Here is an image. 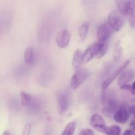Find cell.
Listing matches in <instances>:
<instances>
[{"label":"cell","mask_w":135,"mask_h":135,"mask_svg":"<svg viewBox=\"0 0 135 135\" xmlns=\"http://www.w3.org/2000/svg\"><path fill=\"white\" fill-rule=\"evenodd\" d=\"M102 100L104 104L102 113L107 116L114 115L115 112L119 108L117 99L112 95H107L106 93L104 92Z\"/></svg>","instance_id":"6da1fadb"},{"label":"cell","mask_w":135,"mask_h":135,"mask_svg":"<svg viewBox=\"0 0 135 135\" xmlns=\"http://www.w3.org/2000/svg\"><path fill=\"white\" fill-rule=\"evenodd\" d=\"M125 23L122 15L117 11L111 12L108 17V24L113 31L119 32Z\"/></svg>","instance_id":"7a4b0ae2"},{"label":"cell","mask_w":135,"mask_h":135,"mask_svg":"<svg viewBox=\"0 0 135 135\" xmlns=\"http://www.w3.org/2000/svg\"><path fill=\"white\" fill-rule=\"evenodd\" d=\"M118 12L122 15L132 16L134 13V4L132 0H115Z\"/></svg>","instance_id":"3957f363"},{"label":"cell","mask_w":135,"mask_h":135,"mask_svg":"<svg viewBox=\"0 0 135 135\" xmlns=\"http://www.w3.org/2000/svg\"><path fill=\"white\" fill-rule=\"evenodd\" d=\"M129 63H130V61L129 60H127L125 61H124L118 68L116 69L112 73L111 76H109L108 79H105V80L102 82L101 85V88L102 89L103 91L106 90L107 88L111 84L113 83V80H115V78H117V76L118 75H121L123 72L124 70L127 67V66L129 65Z\"/></svg>","instance_id":"277c9868"},{"label":"cell","mask_w":135,"mask_h":135,"mask_svg":"<svg viewBox=\"0 0 135 135\" xmlns=\"http://www.w3.org/2000/svg\"><path fill=\"white\" fill-rule=\"evenodd\" d=\"M88 72L84 69H79L76 70L71 79V86L73 89L79 88L88 77Z\"/></svg>","instance_id":"5b68a950"},{"label":"cell","mask_w":135,"mask_h":135,"mask_svg":"<svg viewBox=\"0 0 135 135\" xmlns=\"http://www.w3.org/2000/svg\"><path fill=\"white\" fill-rule=\"evenodd\" d=\"M90 124L92 127H93L98 131L101 132L105 134H107L108 133L109 127L105 125L104 117L100 115V114L96 113L92 116L90 119Z\"/></svg>","instance_id":"8992f818"},{"label":"cell","mask_w":135,"mask_h":135,"mask_svg":"<svg viewBox=\"0 0 135 135\" xmlns=\"http://www.w3.org/2000/svg\"><path fill=\"white\" fill-rule=\"evenodd\" d=\"M113 30L108 23H103L98 27L97 30V38L99 42H107L112 35Z\"/></svg>","instance_id":"52a82bcc"},{"label":"cell","mask_w":135,"mask_h":135,"mask_svg":"<svg viewBox=\"0 0 135 135\" xmlns=\"http://www.w3.org/2000/svg\"><path fill=\"white\" fill-rule=\"evenodd\" d=\"M129 113L128 108L124 104L119 106V109L113 115V119L117 123L120 124H124L128 121L129 119Z\"/></svg>","instance_id":"ba28073f"},{"label":"cell","mask_w":135,"mask_h":135,"mask_svg":"<svg viewBox=\"0 0 135 135\" xmlns=\"http://www.w3.org/2000/svg\"><path fill=\"white\" fill-rule=\"evenodd\" d=\"M71 40V36H70V33L66 29H63L60 30L57 34L56 40L57 44L61 48H65L69 46Z\"/></svg>","instance_id":"9c48e42d"},{"label":"cell","mask_w":135,"mask_h":135,"mask_svg":"<svg viewBox=\"0 0 135 135\" xmlns=\"http://www.w3.org/2000/svg\"><path fill=\"white\" fill-rule=\"evenodd\" d=\"M57 102L58 111L60 113H63L67 110L69 105V96L67 94L63 92H59L57 94Z\"/></svg>","instance_id":"30bf717a"},{"label":"cell","mask_w":135,"mask_h":135,"mask_svg":"<svg viewBox=\"0 0 135 135\" xmlns=\"http://www.w3.org/2000/svg\"><path fill=\"white\" fill-rule=\"evenodd\" d=\"M134 78V73L132 70H127L120 75L118 79V84L119 86L128 84Z\"/></svg>","instance_id":"8fae6325"},{"label":"cell","mask_w":135,"mask_h":135,"mask_svg":"<svg viewBox=\"0 0 135 135\" xmlns=\"http://www.w3.org/2000/svg\"><path fill=\"white\" fill-rule=\"evenodd\" d=\"M94 44V46L96 57L98 59L102 57L106 54L108 50V45L107 42H95Z\"/></svg>","instance_id":"7c38bea8"},{"label":"cell","mask_w":135,"mask_h":135,"mask_svg":"<svg viewBox=\"0 0 135 135\" xmlns=\"http://www.w3.org/2000/svg\"><path fill=\"white\" fill-rule=\"evenodd\" d=\"M94 57H96V54H95L94 44H91L90 46H89L87 47V49L85 50L84 54H83V57H82L83 63H88Z\"/></svg>","instance_id":"4fadbf2b"},{"label":"cell","mask_w":135,"mask_h":135,"mask_svg":"<svg viewBox=\"0 0 135 135\" xmlns=\"http://www.w3.org/2000/svg\"><path fill=\"white\" fill-rule=\"evenodd\" d=\"M83 53L80 50H76L73 54L72 60V66L74 69L76 70L80 69V66L83 64Z\"/></svg>","instance_id":"5bb4252c"},{"label":"cell","mask_w":135,"mask_h":135,"mask_svg":"<svg viewBox=\"0 0 135 135\" xmlns=\"http://www.w3.org/2000/svg\"><path fill=\"white\" fill-rule=\"evenodd\" d=\"M21 96V105L24 107H29L32 105L33 101V98L31 95L24 91H21L20 92Z\"/></svg>","instance_id":"9a60e30c"},{"label":"cell","mask_w":135,"mask_h":135,"mask_svg":"<svg viewBox=\"0 0 135 135\" xmlns=\"http://www.w3.org/2000/svg\"><path fill=\"white\" fill-rule=\"evenodd\" d=\"M34 50L32 47H29L25 50L24 53V59L26 65H30L34 62Z\"/></svg>","instance_id":"2e32d148"},{"label":"cell","mask_w":135,"mask_h":135,"mask_svg":"<svg viewBox=\"0 0 135 135\" xmlns=\"http://www.w3.org/2000/svg\"><path fill=\"white\" fill-rule=\"evenodd\" d=\"M90 28V22H85L81 25V26L79 27V36L80 37V39L81 41L85 40L87 34H88V30Z\"/></svg>","instance_id":"e0dca14e"},{"label":"cell","mask_w":135,"mask_h":135,"mask_svg":"<svg viewBox=\"0 0 135 135\" xmlns=\"http://www.w3.org/2000/svg\"><path fill=\"white\" fill-rule=\"evenodd\" d=\"M76 127V123L75 121L70 122L67 125L64 131L61 135H73Z\"/></svg>","instance_id":"ac0fdd59"},{"label":"cell","mask_w":135,"mask_h":135,"mask_svg":"<svg viewBox=\"0 0 135 135\" xmlns=\"http://www.w3.org/2000/svg\"><path fill=\"white\" fill-rule=\"evenodd\" d=\"M122 47L120 42H118L117 44L115 46L114 51H113V59L115 61H118L121 58L122 55Z\"/></svg>","instance_id":"d6986e66"},{"label":"cell","mask_w":135,"mask_h":135,"mask_svg":"<svg viewBox=\"0 0 135 135\" xmlns=\"http://www.w3.org/2000/svg\"><path fill=\"white\" fill-rule=\"evenodd\" d=\"M8 21L6 16L3 15H0V38L3 34V32L7 28Z\"/></svg>","instance_id":"ffe728a7"},{"label":"cell","mask_w":135,"mask_h":135,"mask_svg":"<svg viewBox=\"0 0 135 135\" xmlns=\"http://www.w3.org/2000/svg\"><path fill=\"white\" fill-rule=\"evenodd\" d=\"M121 128L117 125H112L109 127L107 135H120L121 133Z\"/></svg>","instance_id":"44dd1931"},{"label":"cell","mask_w":135,"mask_h":135,"mask_svg":"<svg viewBox=\"0 0 135 135\" xmlns=\"http://www.w3.org/2000/svg\"><path fill=\"white\" fill-rule=\"evenodd\" d=\"M120 89L123 90H127L130 92L131 94L135 95V90L134 88H133L132 86L129 85V84H125V85L121 86H120Z\"/></svg>","instance_id":"7402d4cb"},{"label":"cell","mask_w":135,"mask_h":135,"mask_svg":"<svg viewBox=\"0 0 135 135\" xmlns=\"http://www.w3.org/2000/svg\"><path fill=\"white\" fill-rule=\"evenodd\" d=\"M30 132H31V125L26 123L23 128L22 135H30Z\"/></svg>","instance_id":"603a6c76"},{"label":"cell","mask_w":135,"mask_h":135,"mask_svg":"<svg viewBox=\"0 0 135 135\" xmlns=\"http://www.w3.org/2000/svg\"><path fill=\"white\" fill-rule=\"evenodd\" d=\"M79 135H94V133L92 130L89 129H83L79 133Z\"/></svg>","instance_id":"cb8c5ba5"},{"label":"cell","mask_w":135,"mask_h":135,"mask_svg":"<svg viewBox=\"0 0 135 135\" xmlns=\"http://www.w3.org/2000/svg\"><path fill=\"white\" fill-rule=\"evenodd\" d=\"M130 127H131V129L133 131V133H134V134L135 135V120H133V121L131 122Z\"/></svg>","instance_id":"d4e9b609"},{"label":"cell","mask_w":135,"mask_h":135,"mask_svg":"<svg viewBox=\"0 0 135 135\" xmlns=\"http://www.w3.org/2000/svg\"><path fill=\"white\" fill-rule=\"evenodd\" d=\"M123 135H134V133H133V131L131 129H128V130H126Z\"/></svg>","instance_id":"484cf974"},{"label":"cell","mask_w":135,"mask_h":135,"mask_svg":"<svg viewBox=\"0 0 135 135\" xmlns=\"http://www.w3.org/2000/svg\"><path fill=\"white\" fill-rule=\"evenodd\" d=\"M3 135H11V134L8 131H4V133H3Z\"/></svg>","instance_id":"4316f807"},{"label":"cell","mask_w":135,"mask_h":135,"mask_svg":"<svg viewBox=\"0 0 135 135\" xmlns=\"http://www.w3.org/2000/svg\"><path fill=\"white\" fill-rule=\"evenodd\" d=\"M132 86H133V88H134V90H135V81H134L133 83V84H132Z\"/></svg>","instance_id":"83f0119b"},{"label":"cell","mask_w":135,"mask_h":135,"mask_svg":"<svg viewBox=\"0 0 135 135\" xmlns=\"http://www.w3.org/2000/svg\"><path fill=\"white\" fill-rule=\"evenodd\" d=\"M44 135H51V134H50V133H49V132H47V133H46Z\"/></svg>","instance_id":"f1b7e54d"},{"label":"cell","mask_w":135,"mask_h":135,"mask_svg":"<svg viewBox=\"0 0 135 135\" xmlns=\"http://www.w3.org/2000/svg\"><path fill=\"white\" fill-rule=\"evenodd\" d=\"M133 115H134V119H135V111H134V113H133Z\"/></svg>","instance_id":"f546056e"}]
</instances>
